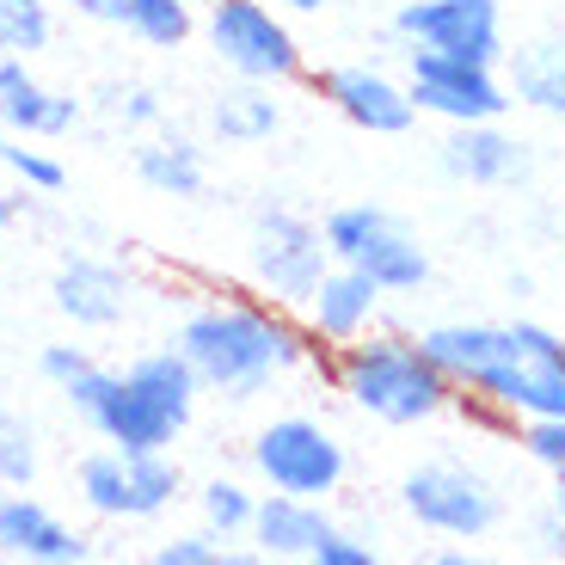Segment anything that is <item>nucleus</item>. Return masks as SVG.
<instances>
[{"instance_id":"nucleus-17","label":"nucleus","mask_w":565,"mask_h":565,"mask_svg":"<svg viewBox=\"0 0 565 565\" xmlns=\"http://www.w3.org/2000/svg\"><path fill=\"white\" fill-rule=\"evenodd\" d=\"M86 535L68 529L56 510L31 492L0 498V559L13 565H86Z\"/></svg>"},{"instance_id":"nucleus-15","label":"nucleus","mask_w":565,"mask_h":565,"mask_svg":"<svg viewBox=\"0 0 565 565\" xmlns=\"http://www.w3.org/2000/svg\"><path fill=\"white\" fill-rule=\"evenodd\" d=\"M129 296H136V282L117 258H99V253H62L56 277H50V301L68 326L81 332H105L129 313Z\"/></svg>"},{"instance_id":"nucleus-4","label":"nucleus","mask_w":565,"mask_h":565,"mask_svg":"<svg viewBox=\"0 0 565 565\" xmlns=\"http://www.w3.org/2000/svg\"><path fill=\"white\" fill-rule=\"evenodd\" d=\"M198 369L184 363L179 344H160V351H141L136 363L111 369V387L93 399L86 424L105 437V449L124 455H172L179 430L198 412Z\"/></svg>"},{"instance_id":"nucleus-12","label":"nucleus","mask_w":565,"mask_h":565,"mask_svg":"<svg viewBox=\"0 0 565 565\" xmlns=\"http://www.w3.org/2000/svg\"><path fill=\"white\" fill-rule=\"evenodd\" d=\"M406 86L418 117H437L443 129L455 124H504L510 86L498 68L486 62H461V56H430V50H406Z\"/></svg>"},{"instance_id":"nucleus-38","label":"nucleus","mask_w":565,"mask_h":565,"mask_svg":"<svg viewBox=\"0 0 565 565\" xmlns=\"http://www.w3.org/2000/svg\"><path fill=\"white\" fill-rule=\"evenodd\" d=\"M74 13H86V19H105V7H111V0H68Z\"/></svg>"},{"instance_id":"nucleus-41","label":"nucleus","mask_w":565,"mask_h":565,"mask_svg":"<svg viewBox=\"0 0 565 565\" xmlns=\"http://www.w3.org/2000/svg\"><path fill=\"white\" fill-rule=\"evenodd\" d=\"M0 565H13V559H0Z\"/></svg>"},{"instance_id":"nucleus-32","label":"nucleus","mask_w":565,"mask_h":565,"mask_svg":"<svg viewBox=\"0 0 565 565\" xmlns=\"http://www.w3.org/2000/svg\"><path fill=\"white\" fill-rule=\"evenodd\" d=\"M86 369H93V351H86V344H43L38 351V375L56 382V387H68L74 375H86Z\"/></svg>"},{"instance_id":"nucleus-13","label":"nucleus","mask_w":565,"mask_h":565,"mask_svg":"<svg viewBox=\"0 0 565 565\" xmlns=\"http://www.w3.org/2000/svg\"><path fill=\"white\" fill-rule=\"evenodd\" d=\"M308 81H313V93H320L351 129H363V136H406V129L418 124L406 74H387L382 62H339V68H320V74H308Z\"/></svg>"},{"instance_id":"nucleus-39","label":"nucleus","mask_w":565,"mask_h":565,"mask_svg":"<svg viewBox=\"0 0 565 565\" xmlns=\"http://www.w3.org/2000/svg\"><path fill=\"white\" fill-rule=\"evenodd\" d=\"M191 7H215V0H191Z\"/></svg>"},{"instance_id":"nucleus-21","label":"nucleus","mask_w":565,"mask_h":565,"mask_svg":"<svg viewBox=\"0 0 565 565\" xmlns=\"http://www.w3.org/2000/svg\"><path fill=\"white\" fill-rule=\"evenodd\" d=\"M203 124H210V136L222 141V148H265L282 129V99H277V86L227 81V86H215Z\"/></svg>"},{"instance_id":"nucleus-19","label":"nucleus","mask_w":565,"mask_h":565,"mask_svg":"<svg viewBox=\"0 0 565 565\" xmlns=\"http://www.w3.org/2000/svg\"><path fill=\"white\" fill-rule=\"evenodd\" d=\"M129 167L136 179L154 191V198H179V203H198L210 191V160H203V141L184 136V129H154L129 148Z\"/></svg>"},{"instance_id":"nucleus-9","label":"nucleus","mask_w":565,"mask_h":565,"mask_svg":"<svg viewBox=\"0 0 565 565\" xmlns=\"http://www.w3.org/2000/svg\"><path fill=\"white\" fill-rule=\"evenodd\" d=\"M246 455H253V473L265 480V492H282V498H313V504H326V498L351 480V449L320 418H308V412L270 418Z\"/></svg>"},{"instance_id":"nucleus-20","label":"nucleus","mask_w":565,"mask_h":565,"mask_svg":"<svg viewBox=\"0 0 565 565\" xmlns=\"http://www.w3.org/2000/svg\"><path fill=\"white\" fill-rule=\"evenodd\" d=\"M504 86L523 111L541 117H565V25L559 31H535V38L510 43L504 50Z\"/></svg>"},{"instance_id":"nucleus-11","label":"nucleus","mask_w":565,"mask_h":565,"mask_svg":"<svg viewBox=\"0 0 565 565\" xmlns=\"http://www.w3.org/2000/svg\"><path fill=\"white\" fill-rule=\"evenodd\" d=\"M394 38L406 50L504 68V0H406L394 13Z\"/></svg>"},{"instance_id":"nucleus-26","label":"nucleus","mask_w":565,"mask_h":565,"mask_svg":"<svg viewBox=\"0 0 565 565\" xmlns=\"http://www.w3.org/2000/svg\"><path fill=\"white\" fill-rule=\"evenodd\" d=\"M56 38V7L50 0H0V56H38Z\"/></svg>"},{"instance_id":"nucleus-18","label":"nucleus","mask_w":565,"mask_h":565,"mask_svg":"<svg viewBox=\"0 0 565 565\" xmlns=\"http://www.w3.org/2000/svg\"><path fill=\"white\" fill-rule=\"evenodd\" d=\"M382 289L363 277V270L351 265H332L320 277V289H313V301L301 308V320H308L313 344L320 351H339V344H356L375 332V320H382Z\"/></svg>"},{"instance_id":"nucleus-23","label":"nucleus","mask_w":565,"mask_h":565,"mask_svg":"<svg viewBox=\"0 0 565 565\" xmlns=\"http://www.w3.org/2000/svg\"><path fill=\"white\" fill-rule=\"evenodd\" d=\"M105 19L117 31H129L136 43H148V50H184L198 38V7L191 0H111Z\"/></svg>"},{"instance_id":"nucleus-6","label":"nucleus","mask_w":565,"mask_h":565,"mask_svg":"<svg viewBox=\"0 0 565 565\" xmlns=\"http://www.w3.org/2000/svg\"><path fill=\"white\" fill-rule=\"evenodd\" d=\"M320 234L332 246V265L363 270L382 296H418L430 282V253L387 203H339L320 215Z\"/></svg>"},{"instance_id":"nucleus-40","label":"nucleus","mask_w":565,"mask_h":565,"mask_svg":"<svg viewBox=\"0 0 565 565\" xmlns=\"http://www.w3.org/2000/svg\"><path fill=\"white\" fill-rule=\"evenodd\" d=\"M559 234H565V215H559Z\"/></svg>"},{"instance_id":"nucleus-2","label":"nucleus","mask_w":565,"mask_h":565,"mask_svg":"<svg viewBox=\"0 0 565 565\" xmlns=\"http://www.w3.org/2000/svg\"><path fill=\"white\" fill-rule=\"evenodd\" d=\"M172 344L184 351V363L198 369L203 394H222V399H253V394H265L277 375L308 369L313 356H320L308 320L277 308V301H265L258 289L203 296L198 308L179 320Z\"/></svg>"},{"instance_id":"nucleus-14","label":"nucleus","mask_w":565,"mask_h":565,"mask_svg":"<svg viewBox=\"0 0 565 565\" xmlns=\"http://www.w3.org/2000/svg\"><path fill=\"white\" fill-rule=\"evenodd\" d=\"M437 167L443 179L467 184V191H516V184H529L535 160H529V141L510 136L504 124H455L437 141Z\"/></svg>"},{"instance_id":"nucleus-7","label":"nucleus","mask_w":565,"mask_h":565,"mask_svg":"<svg viewBox=\"0 0 565 565\" xmlns=\"http://www.w3.org/2000/svg\"><path fill=\"white\" fill-rule=\"evenodd\" d=\"M332 270V246H326L320 222L289 203H265L253 215V234H246V277L265 301L301 313L320 289V277Z\"/></svg>"},{"instance_id":"nucleus-27","label":"nucleus","mask_w":565,"mask_h":565,"mask_svg":"<svg viewBox=\"0 0 565 565\" xmlns=\"http://www.w3.org/2000/svg\"><path fill=\"white\" fill-rule=\"evenodd\" d=\"M38 430H31L25 412L0 406V486L7 492H31V480H38Z\"/></svg>"},{"instance_id":"nucleus-3","label":"nucleus","mask_w":565,"mask_h":565,"mask_svg":"<svg viewBox=\"0 0 565 565\" xmlns=\"http://www.w3.org/2000/svg\"><path fill=\"white\" fill-rule=\"evenodd\" d=\"M326 382L339 387L363 418L387 424V430H412V424H430L461 406L455 382L412 332H369L356 344L326 351Z\"/></svg>"},{"instance_id":"nucleus-30","label":"nucleus","mask_w":565,"mask_h":565,"mask_svg":"<svg viewBox=\"0 0 565 565\" xmlns=\"http://www.w3.org/2000/svg\"><path fill=\"white\" fill-rule=\"evenodd\" d=\"M516 443L535 467H547L553 480H565V418H535V424H516Z\"/></svg>"},{"instance_id":"nucleus-16","label":"nucleus","mask_w":565,"mask_h":565,"mask_svg":"<svg viewBox=\"0 0 565 565\" xmlns=\"http://www.w3.org/2000/svg\"><path fill=\"white\" fill-rule=\"evenodd\" d=\"M86 117V105L50 86L25 56H0V129L19 141H56Z\"/></svg>"},{"instance_id":"nucleus-24","label":"nucleus","mask_w":565,"mask_h":565,"mask_svg":"<svg viewBox=\"0 0 565 565\" xmlns=\"http://www.w3.org/2000/svg\"><path fill=\"white\" fill-rule=\"evenodd\" d=\"M198 516H203L210 535L246 541V535H253V516H258V492L246 480H234V473H215V480L198 492Z\"/></svg>"},{"instance_id":"nucleus-29","label":"nucleus","mask_w":565,"mask_h":565,"mask_svg":"<svg viewBox=\"0 0 565 565\" xmlns=\"http://www.w3.org/2000/svg\"><path fill=\"white\" fill-rule=\"evenodd\" d=\"M0 172H7L19 191H38V198H56L62 184H68V167H62L50 148H25L19 136L0 141Z\"/></svg>"},{"instance_id":"nucleus-35","label":"nucleus","mask_w":565,"mask_h":565,"mask_svg":"<svg viewBox=\"0 0 565 565\" xmlns=\"http://www.w3.org/2000/svg\"><path fill=\"white\" fill-rule=\"evenodd\" d=\"M424 565H498L492 553H473V547H437Z\"/></svg>"},{"instance_id":"nucleus-5","label":"nucleus","mask_w":565,"mask_h":565,"mask_svg":"<svg viewBox=\"0 0 565 565\" xmlns=\"http://www.w3.org/2000/svg\"><path fill=\"white\" fill-rule=\"evenodd\" d=\"M198 31L210 43V56L227 68V81H308V50H301L289 13H277L270 0H215V7H203Z\"/></svg>"},{"instance_id":"nucleus-34","label":"nucleus","mask_w":565,"mask_h":565,"mask_svg":"<svg viewBox=\"0 0 565 565\" xmlns=\"http://www.w3.org/2000/svg\"><path fill=\"white\" fill-rule=\"evenodd\" d=\"M105 387H111V369H105V363H93V369H86V375H74V382L62 387V399H68V406H74V412H81V418H86V412H93V399H99Z\"/></svg>"},{"instance_id":"nucleus-28","label":"nucleus","mask_w":565,"mask_h":565,"mask_svg":"<svg viewBox=\"0 0 565 565\" xmlns=\"http://www.w3.org/2000/svg\"><path fill=\"white\" fill-rule=\"evenodd\" d=\"M99 99H105V117H111L124 136H154L160 124H167V99H160L148 81H124V86H99Z\"/></svg>"},{"instance_id":"nucleus-31","label":"nucleus","mask_w":565,"mask_h":565,"mask_svg":"<svg viewBox=\"0 0 565 565\" xmlns=\"http://www.w3.org/2000/svg\"><path fill=\"white\" fill-rule=\"evenodd\" d=\"M301 565H387V559H382V547H375L369 535L332 529V535H326V541H320V547H313Z\"/></svg>"},{"instance_id":"nucleus-25","label":"nucleus","mask_w":565,"mask_h":565,"mask_svg":"<svg viewBox=\"0 0 565 565\" xmlns=\"http://www.w3.org/2000/svg\"><path fill=\"white\" fill-rule=\"evenodd\" d=\"M148 565H270L253 541H222L210 529H191V535H172L154 547Z\"/></svg>"},{"instance_id":"nucleus-1","label":"nucleus","mask_w":565,"mask_h":565,"mask_svg":"<svg viewBox=\"0 0 565 565\" xmlns=\"http://www.w3.org/2000/svg\"><path fill=\"white\" fill-rule=\"evenodd\" d=\"M424 351L455 382L461 412L510 430L565 418V332L541 320H443L418 332Z\"/></svg>"},{"instance_id":"nucleus-10","label":"nucleus","mask_w":565,"mask_h":565,"mask_svg":"<svg viewBox=\"0 0 565 565\" xmlns=\"http://www.w3.org/2000/svg\"><path fill=\"white\" fill-rule=\"evenodd\" d=\"M184 473L172 455H124V449H99L74 467V492L93 516L105 523H154L167 516L179 498Z\"/></svg>"},{"instance_id":"nucleus-36","label":"nucleus","mask_w":565,"mask_h":565,"mask_svg":"<svg viewBox=\"0 0 565 565\" xmlns=\"http://www.w3.org/2000/svg\"><path fill=\"white\" fill-rule=\"evenodd\" d=\"M19 210H25V198H19V191H13V179L0 172V234H7V227L19 222Z\"/></svg>"},{"instance_id":"nucleus-37","label":"nucleus","mask_w":565,"mask_h":565,"mask_svg":"<svg viewBox=\"0 0 565 565\" xmlns=\"http://www.w3.org/2000/svg\"><path fill=\"white\" fill-rule=\"evenodd\" d=\"M270 7H277V13H289V19H296V13H320L326 0H270Z\"/></svg>"},{"instance_id":"nucleus-8","label":"nucleus","mask_w":565,"mask_h":565,"mask_svg":"<svg viewBox=\"0 0 565 565\" xmlns=\"http://www.w3.org/2000/svg\"><path fill=\"white\" fill-rule=\"evenodd\" d=\"M399 504L406 516L437 541H486L504 523V492L486 467L437 455V461H418L399 480Z\"/></svg>"},{"instance_id":"nucleus-22","label":"nucleus","mask_w":565,"mask_h":565,"mask_svg":"<svg viewBox=\"0 0 565 565\" xmlns=\"http://www.w3.org/2000/svg\"><path fill=\"white\" fill-rule=\"evenodd\" d=\"M332 529H339V523H332L326 504H313V498L265 492V498H258V516H253V535H246V541H253L265 559H308Z\"/></svg>"},{"instance_id":"nucleus-33","label":"nucleus","mask_w":565,"mask_h":565,"mask_svg":"<svg viewBox=\"0 0 565 565\" xmlns=\"http://www.w3.org/2000/svg\"><path fill=\"white\" fill-rule=\"evenodd\" d=\"M535 535H541V547H547L553 559H565V480H553V498L535 516Z\"/></svg>"}]
</instances>
